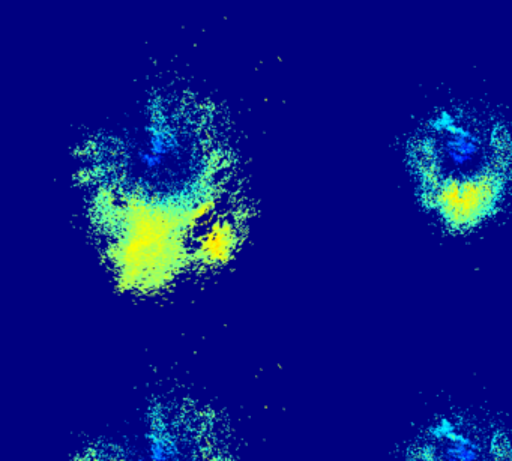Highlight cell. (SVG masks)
Masks as SVG:
<instances>
[{
    "mask_svg": "<svg viewBox=\"0 0 512 461\" xmlns=\"http://www.w3.org/2000/svg\"><path fill=\"white\" fill-rule=\"evenodd\" d=\"M511 151L497 128L440 119L413 149L424 199L448 223L464 227L499 197Z\"/></svg>",
    "mask_w": 512,
    "mask_h": 461,
    "instance_id": "6da1fadb",
    "label": "cell"
}]
</instances>
